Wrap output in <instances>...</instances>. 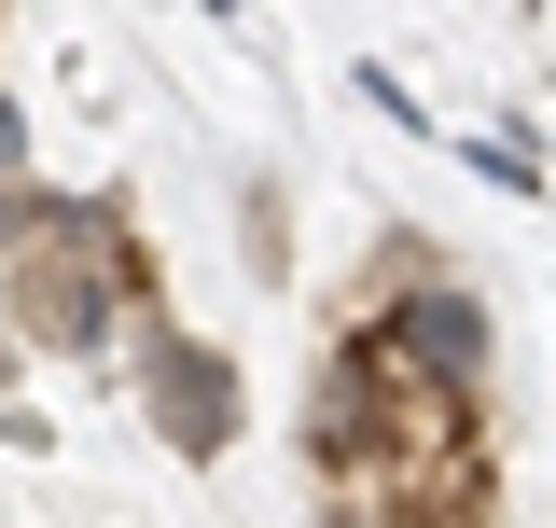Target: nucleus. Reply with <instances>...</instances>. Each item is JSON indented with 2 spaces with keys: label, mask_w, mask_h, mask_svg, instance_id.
Returning <instances> with one entry per match:
<instances>
[{
  "label": "nucleus",
  "mask_w": 556,
  "mask_h": 528,
  "mask_svg": "<svg viewBox=\"0 0 556 528\" xmlns=\"http://www.w3.org/2000/svg\"><path fill=\"white\" fill-rule=\"evenodd\" d=\"M390 362H404L417 390H473L486 376V306L459 292V278H417V292H390V320H362Z\"/></svg>",
  "instance_id": "f257e3e1"
},
{
  "label": "nucleus",
  "mask_w": 556,
  "mask_h": 528,
  "mask_svg": "<svg viewBox=\"0 0 556 528\" xmlns=\"http://www.w3.org/2000/svg\"><path fill=\"white\" fill-rule=\"evenodd\" d=\"M153 431H167V460H223V445H237V376H223V348L153 334Z\"/></svg>",
  "instance_id": "f03ea898"
},
{
  "label": "nucleus",
  "mask_w": 556,
  "mask_h": 528,
  "mask_svg": "<svg viewBox=\"0 0 556 528\" xmlns=\"http://www.w3.org/2000/svg\"><path fill=\"white\" fill-rule=\"evenodd\" d=\"M0 390H14V362H0Z\"/></svg>",
  "instance_id": "7ed1b4c3"
}]
</instances>
